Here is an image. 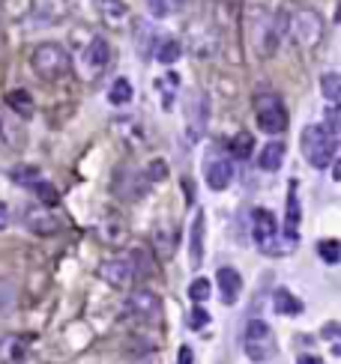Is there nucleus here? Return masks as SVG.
Instances as JSON below:
<instances>
[{"label":"nucleus","mask_w":341,"mask_h":364,"mask_svg":"<svg viewBox=\"0 0 341 364\" xmlns=\"http://www.w3.org/2000/svg\"><path fill=\"white\" fill-rule=\"evenodd\" d=\"M287 33V12H278L273 18H260L255 24V48L260 57H273L282 45V36Z\"/></svg>","instance_id":"0eeeda50"},{"label":"nucleus","mask_w":341,"mask_h":364,"mask_svg":"<svg viewBox=\"0 0 341 364\" xmlns=\"http://www.w3.org/2000/svg\"><path fill=\"white\" fill-rule=\"evenodd\" d=\"M30 63H33L36 75L45 78V81H57V78H63V75L69 72V66H72L69 51L63 48V45H57V42H45V45H39V48L33 51Z\"/></svg>","instance_id":"f03ea898"},{"label":"nucleus","mask_w":341,"mask_h":364,"mask_svg":"<svg viewBox=\"0 0 341 364\" xmlns=\"http://www.w3.org/2000/svg\"><path fill=\"white\" fill-rule=\"evenodd\" d=\"M30 188H33V194H36V197H39V200H42V203H45V206H51V209H54V206H57V203H60V194H57V188H54V185H51V182H45V179H39V182H36V185H30Z\"/></svg>","instance_id":"393cba45"},{"label":"nucleus","mask_w":341,"mask_h":364,"mask_svg":"<svg viewBox=\"0 0 341 364\" xmlns=\"http://www.w3.org/2000/svg\"><path fill=\"white\" fill-rule=\"evenodd\" d=\"M179 57H183V42H177V39H162V45L156 48V60L162 63V66H174Z\"/></svg>","instance_id":"aec40b11"},{"label":"nucleus","mask_w":341,"mask_h":364,"mask_svg":"<svg viewBox=\"0 0 341 364\" xmlns=\"http://www.w3.org/2000/svg\"><path fill=\"white\" fill-rule=\"evenodd\" d=\"M300 147H302L305 161H309L314 170H327L332 161H335L338 134L329 132L323 123H311V125H305L300 134Z\"/></svg>","instance_id":"f257e3e1"},{"label":"nucleus","mask_w":341,"mask_h":364,"mask_svg":"<svg viewBox=\"0 0 341 364\" xmlns=\"http://www.w3.org/2000/svg\"><path fill=\"white\" fill-rule=\"evenodd\" d=\"M177 364H192V350H188V347H179V358H177Z\"/></svg>","instance_id":"7c9ffc66"},{"label":"nucleus","mask_w":341,"mask_h":364,"mask_svg":"<svg viewBox=\"0 0 341 364\" xmlns=\"http://www.w3.org/2000/svg\"><path fill=\"white\" fill-rule=\"evenodd\" d=\"M6 224H9V206L3 203V200H0V230H3Z\"/></svg>","instance_id":"2f4dec72"},{"label":"nucleus","mask_w":341,"mask_h":364,"mask_svg":"<svg viewBox=\"0 0 341 364\" xmlns=\"http://www.w3.org/2000/svg\"><path fill=\"white\" fill-rule=\"evenodd\" d=\"M204 179L213 191H224L233 182V159L231 156H210L204 168Z\"/></svg>","instance_id":"9b49d317"},{"label":"nucleus","mask_w":341,"mask_h":364,"mask_svg":"<svg viewBox=\"0 0 341 364\" xmlns=\"http://www.w3.org/2000/svg\"><path fill=\"white\" fill-rule=\"evenodd\" d=\"M147 9L153 18H170L186 9V0H147Z\"/></svg>","instance_id":"6ab92c4d"},{"label":"nucleus","mask_w":341,"mask_h":364,"mask_svg":"<svg viewBox=\"0 0 341 364\" xmlns=\"http://www.w3.org/2000/svg\"><path fill=\"white\" fill-rule=\"evenodd\" d=\"M24 224L30 227L36 236H51L54 230H60V221L54 212H42V209H30V212L24 215Z\"/></svg>","instance_id":"dca6fc26"},{"label":"nucleus","mask_w":341,"mask_h":364,"mask_svg":"<svg viewBox=\"0 0 341 364\" xmlns=\"http://www.w3.org/2000/svg\"><path fill=\"white\" fill-rule=\"evenodd\" d=\"M282 165H284V143L269 141L257 156V168L264 170V174H275V170H282Z\"/></svg>","instance_id":"f3484780"},{"label":"nucleus","mask_w":341,"mask_h":364,"mask_svg":"<svg viewBox=\"0 0 341 364\" xmlns=\"http://www.w3.org/2000/svg\"><path fill=\"white\" fill-rule=\"evenodd\" d=\"M129 311L135 316H141V320H159L162 302H159L156 293H150V290H138V293H132V299H129Z\"/></svg>","instance_id":"4468645a"},{"label":"nucleus","mask_w":341,"mask_h":364,"mask_svg":"<svg viewBox=\"0 0 341 364\" xmlns=\"http://www.w3.org/2000/svg\"><path fill=\"white\" fill-rule=\"evenodd\" d=\"M215 284H219V296L224 305H237V299L242 293V278L237 269L231 266H219V272H215Z\"/></svg>","instance_id":"ddd939ff"},{"label":"nucleus","mask_w":341,"mask_h":364,"mask_svg":"<svg viewBox=\"0 0 341 364\" xmlns=\"http://www.w3.org/2000/svg\"><path fill=\"white\" fill-rule=\"evenodd\" d=\"M99 278H102L105 284L117 287V290H126V287L135 284L138 269H135L132 257H111V260H105L102 266H99Z\"/></svg>","instance_id":"1a4fd4ad"},{"label":"nucleus","mask_w":341,"mask_h":364,"mask_svg":"<svg viewBox=\"0 0 341 364\" xmlns=\"http://www.w3.org/2000/svg\"><path fill=\"white\" fill-rule=\"evenodd\" d=\"M188 299H192L195 305L206 302V299H210V281H206V278H195L192 284H188Z\"/></svg>","instance_id":"cd10ccee"},{"label":"nucleus","mask_w":341,"mask_h":364,"mask_svg":"<svg viewBox=\"0 0 341 364\" xmlns=\"http://www.w3.org/2000/svg\"><path fill=\"white\" fill-rule=\"evenodd\" d=\"M111 63V45L102 36H93L90 45L81 54V69H84V78H96L99 72H105V66Z\"/></svg>","instance_id":"9d476101"},{"label":"nucleus","mask_w":341,"mask_h":364,"mask_svg":"<svg viewBox=\"0 0 341 364\" xmlns=\"http://www.w3.org/2000/svg\"><path fill=\"white\" fill-rule=\"evenodd\" d=\"M287 30L293 33V39L302 45V48H314L323 39V18L318 9H296L293 15H287Z\"/></svg>","instance_id":"20e7f679"},{"label":"nucleus","mask_w":341,"mask_h":364,"mask_svg":"<svg viewBox=\"0 0 341 364\" xmlns=\"http://www.w3.org/2000/svg\"><path fill=\"white\" fill-rule=\"evenodd\" d=\"M273 305H275V311L284 314V316H300L302 314V302L291 293V290H275V293H273Z\"/></svg>","instance_id":"a211bd4d"},{"label":"nucleus","mask_w":341,"mask_h":364,"mask_svg":"<svg viewBox=\"0 0 341 364\" xmlns=\"http://www.w3.org/2000/svg\"><path fill=\"white\" fill-rule=\"evenodd\" d=\"M255 120L257 129L266 134H282L287 129V108L275 93H260L255 99Z\"/></svg>","instance_id":"39448f33"},{"label":"nucleus","mask_w":341,"mask_h":364,"mask_svg":"<svg viewBox=\"0 0 341 364\" xmlns=\"http://www.w3.org/2000/svg\"><path fill=\"white\" fill-rule=\"evenodd\" d=\"M6 105L12 108L18 117H30L33 114V99L27 90H12V93H6Z\"/></svg>","instance_id":"412c9836"},{"label":"nucleus","mask_w":341,"mask_h":364,"mask_svg":"<svg viewBox=\"0 0 341 364\" xmlns=\"http://www.w3.org/2000/svg\"><path fill=\"white\" fill-rule=\"evenodd\" d=\"M108 102L111 105H129L132 102V84L126 78H117L111 90H108Z\"/></svg>","instance_id":"b1692460"},{"label":"nucleus","mask_w":341,"mask_h":364,"mask_svg":"<svg viewBox=\"0 0 341 364\" xmlns=\"http://www.w3.org/2000/svg\"><path fill=\"white\" fill-rule=\"evenodd\" d=\"M320 90H323V96H327V102L335 105L341 99V75H338V72H323V75H320Z\"/></svg>","instance_id":"4be33fe9"},{"label":"nucleus","mask_w":341,"mask_h":364,"mask_svg":"<svg viewBox=\"0 0 341 364\" xmlns=\"http://www.w3.org/2000/svg\"><path fill=\"white\" fill-rule=\"evenodd\" d=\"M93 9L102 18V24L111 27V30H120L129 21V9H126L123 0H93Z\"/></svg>","instance_id":"f8f14e48"},{"label":"nucleus","mask_w":341,"mask_h":364,"mask_svg":"<svg viewBox=\"0 0 341 364\" xmlns=\"http://www.w3.org/2000/svg\"><path fill=\"white\" fill-rule=\"evenodd\" d=\"M318 254H320L323 263L335 266V263L341 260V242L338 239H323V242H318Z\"/></svg>","instance_id":"a878e982"},{"label":"nucleus","mask_w":341,"mask_h":364,"mask_svg":"<svg viewBox=\"0 0 341 364\" xmlns=\"http://www.w3.org/2000/svg\"><path fill=\"white\" fill-rule=\"evenodd\" d=\"M251 150H255V138H251L249 132H240L237 138L231 141V159H237V161L249 159V156H251Z\"/></svg>","instance_id":"5701e85b"},{"label":"nucleus","mask_w":341,"mask_h":364,"mask_svg":"<svg viewBox=\"0 0 341 364\" xmlns=\"http://www.w3.org/2000/svg\"><path fill=\"white\" fill-rule=\"evenodd\" d=\"M165 176H168V161L165 159H153L147 165V170H144V179L147 182H162Z\"/></svg>","instance_id":"c85d7f7f"},{"label":"nucleus","mask_w":341,"mask_h":364,"mask_svg":"<svg viewBox=\"0 0 341 364\" xmlns=\"http://www.w3.org/2000/svg\"><path fill=\"white\" fill-rule=\"evenodd\" d=\"M251 233H255V242L264 254H282V248H278L282 233H278V221L269 209L257 206L255 212H251Z\"/></svg>","instance_id":"6e6552de"},{"label":"nucleus","mask_w":341,"mask_h":364,"mask_svg":"<svg viewBox=\"0 0 341 364\" xmlns=\"http://www.w3.org/2000/svg\"><path fill=\"white\" fill-rule=\"evenodd\" d=\"M210 323V314L204 311V307H192V314H188V325H192V329H204V325Z\"/></svg>","instance_id":"c756f323"},{"label":"nucleus","mask_w":341,"mask_h":364,"mask_svg":"<svg viewBox=\"0 0 341 364\" xmlns=\"http://www.w3.org/2000/svg\"><path fill=\"white\" fill-rule=\"evenodd\" d=\"M183 114H186V138L188 143H197L206 134V125H210V99H206L204 90H188Z\"/></svg>","instance_id":"7ed1b4c3"},{"label":"nucleus","mask_w":341,"mask_h":364,"mask_svg":"<svg viewBox=\"0 0 341 364\" xmlns=\"http://www.w3.org/2000/svg\"><path fill=\"white\" fill-rule=\"evenodd\" d=\"M9 176H12L15 182H21V185H36V182L42 179V174L36 168H30V165H21V168H15V170H9Z\"/></svg>","instance_id":"bb28decb"},{"label":"nucleus","mask_w":341,"mask_h":364,"mask_svg":"<svg viewBox=\"0 0 341 364\" xmlns=\"http://www.w3.org/2000/svg\"><path fill=\"white\" fill-rule=\"evenodd\" d=\"M242 350L251 361H266L273 358L275 352V338H273V329L264 323V320H251L242 332Z\"/></svg>","instance_id":"423d86ee"},{"label":"nucleus","mask_w":341,"mask_h":364,"mask_svg":"<svg viewBox=\"0 0 341 364\" xmlns=\"http://www.w3.org/2000/svg\"><path fill=\"white\" fill-rule=\"evenodd\" d=\"M0 132H3V123H0Z\"/></svg>","instance_id":"72a5a7b5"},{"label":"nucleus","mask_w":341,"mask_h":364,"mask_svg":"<svg viewBox=\"0 0 341 364\" xmlns=\"http://www.w3.org/2000/svg\"><path fill=\"white\" fill-rule=\"evenodd\" d=\"M204 239H206V215L197 209L192 218V239H188V257H192L195 266L204 263Z\"/></svg>","instance_id":"2eb2a0df"},{"label":"nucleus","mask_w":341,"mask_h":364,"mask_svg":"<svg viewBox=\"0 0 341 364\" xmlns=\"http://www.w3.org/2000/svg\"><path fill=\"white\" fill-rule=\"evenodd\" d=\"M296 364H323L318 356H309V352H305V356H300V361H296Z\"/></svg>","instance_id":"473e14b6"}]
</instances>
